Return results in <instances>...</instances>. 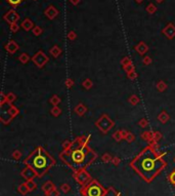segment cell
Wrapping results in <instances>:
<instances>
[{"instance_id": "7a4b0ae2", "label": "cell", "mask_w": 175, "mask_h": 196, "mask_svg": "<svg viewBox=\"0 0 175 196\" xmlns=\"http://www.w3.org/2000/svg\"><path fill=\"white\" fill-rule=\"evenodd\" d=\"M131 166L146 181L150 182L165 167V161L155 150L146 148L133 159Z\"/></svg>"}, {"instance_id": "5b68a950", "label": "cell", "mask_w": 175, "mask_h": 196, "mask_svg": "<svg viewBox=\"0 0 175 196\" xmlns=\"http://www.w3.org/2000/svg\"><path fill=\"white\" fill-rule=\"evenodd\" d=\"M104 196H121V195H120L115 189H113V188H108V189L106 191V193H104Z\"/></svg>"}, {"instance_id": "52a82bcc", "label": "cell", "mask_w": 175, "mask_h": 196, "mask_svg": "<svg viewBox=\"0 0 175 196\" xmlns=\"http://www.w3.org/2000/svg\"><path fill=\"white\" fill-rule=\"evenodd\" d=\"M171 180H172V181L175 183V173H174V176H172V177H171Z\"/></svg>"}, {"instance_id": "8992f818", "label": "cell", "mask_w": 175, "mask_h": 196, "mask_svg": "<svg viewBox=\"0 0 175 196\" xmlns=\"http://www.w3.org/2000/svg\"><path fill=\"white\" fill-rule=\"evenodd\" d=\"M7 1L13 5H18L22 2V0H7Z\"/></svg>"}, {"instance_id": "277c9868", "label": "cell", "mask_w": 175, "mask_h": 196, "mask_svg": "<svg viewBox=\"0 0 175 196\" xmlns=\"http://www.w3.org/2000/svg\"><path fill=\"white\" fill-rule=\"evenodd\" d=\"M106 191V190H104L96 181H91L86 187H84V189H82L84 196H104Z\"/></svg>"}, {"instance_id": "3957f363", "label": "cell", "mask_w": 175, "mask_h": 196, "mask_svg": "<svg viewBox=\"0 0 175 196\" xmlns=\"http://www.w3.org/2000/svg\"><path fill=\"white\" fill-rule=\"evenodd\" d=\"M26 163L31 167L37 176H43L49 167L54 163L53 159L41 147H38L31 155L27 158Z\"/></svg>"}, {"instance_id": "6da1fadb", "label": "cell", "mask_w": 175, "mask_h": 196, "mask_svg": "<svg viewBox=\"0 0 175 196\" xmlns=\"http://www.w3.org/2000/svg\"><path fill=\"white\" fill-rule=\"evenodd\" d=\"M61 158L75 171L83 169L95 158V153L88 147L84 138H77L61 154Z\"/></svg>"}]
</instances>
